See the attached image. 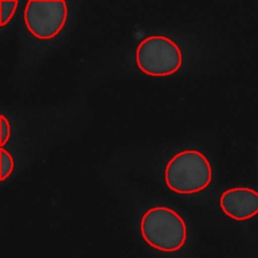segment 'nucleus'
<instances>
[{
    "label": "nucleus",
    "instance_id": "f257e3e1",
    "mask_svg": "<svg viewBox=\"0 0 258 258\" xmlns=\"http://www.w3.org/2000/svg\"><path fill=\"white\" fill-rule=\"evenodd\" d=\"M212 166L207 156L199 150L186 149L175 153L164 168L166 186L181 195L196 194L212 182Z\"/></svg>",
    "mask_w": 258,
    "mask_h": 258
},
{
    "label": "nucleus",
    "instance_id": "f03ea898",
    "mask_svg": "<svg viewBox=\"0 0 258 258\" xmlns=\"http://www.w3.org/2000/svg\"><path fill=\"white\" fill-rule=\"evenodd\" d=\"M140 233L150 247L162 252H175L186 241V225L174 210L165 206L148 209L140 221Z\"/></svg>",
    "mask_w": 258,
    "mask_h": 258
},
{
    "label": "nucleus",
    "instance_id": "7ed1b4c3",
    "mask_svg": "<svg viewBox=\"0 0 258 258\" xmlns=\"http://www.w3.org/2000/svg\"><path fill=\"white\" fill-rule=\"evenodd\" d=\"M139 70L151 77H167L176 73L182 64L179 46L164 35H149L136 48Z\"/></svg>",
    "mask_w": 258,
    "mask_h": 258
},
{
    "label": "nucleus",
    "instance_id": "20e7f679",
    "mask_svg": "<svg viewBox=\"0 0 258 258\" xmlns=\"http://www.w3.org/2000/svg\"><path fill=\"white\" fill-rule=\"evenodd\" d=\"M23 19L26 28L35 37L53 38L68 19V4L64 1H28Z\"/></svg>",
    "mask_w": 258,
    "mask_h": 258
},
{
    "label": "nucleus",
    "instance_id": "39448f33",
    "mask_svg": "<svg viewBox=\"0 0 258 258\" xmlns=\"http://www.w3.org/2000/svg\"><path fill=\"white\" fill-rule=\"evenodd\" d=\"M222 212L236 221L250 220L258 215V191L248 186H235L222 192Z\"/></svg>",
    "mask_w": 258,
    "mask_h": 258
},
{
    "label": "nucleus",
    "instance_id": "423d86ee",
    "mask_svg": "<svg viewBox=\"0 0 258 258\" xmlns=\"http://www.w3.org/2000/svg\"><path fill=\"white\" fill-rule=\"evenodd\" d=\"M14 169V158L4 147H1V181L8 178Z\"/></svg>",
    "mask_w": 258,
    "mask_h": 258
},
{
    "label": "nucleus",
    "instance_id": "0eeeda50",
    "mask_svg": "<svg viewBox=\"0 0 258 258\" xmlns=\"http://www.w3.org/2000/svg\"><path fill=\"white\" fill-rule=\"evenodd\" d=\"M18 3V1H1V27L8 24L12 19Z\"/></svg>",
    "mask_w": 258,
    "mask_h": 258
},
{
    "label": "nucleus",
    "instance_id": "6e6552de",
    "mask_svg": "<svg viewBox=\"0 0 258 258\" xmlns=\"http://www.w3.org/2000/svg\"><path fill=\"white\" fill-rule=\"evenodd\" d=\"M11 135V125L4 114H1V147L8 142Z\"/></svg>",
    "mask_w": 258,
    "mask_h": 258
}]
</instances>
